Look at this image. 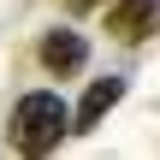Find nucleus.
<instances>
[{
	"label": "nucleus",
	"mask_w": 160,
	"mask_h": 160,
	"mask_svg": "<svg viewBox=\"0 0 160 160\" xmlns=\"http://www.w3.org/2000/svg\"><path fill=\"white\" fill-rule=\"evenodd\" d=\"M65 131H71V107L53 89L18 95V107H12V148L18 154H53L65 142Z\"/></svg>",
	"instance_id": "1"
},
{
	"label": "nucleus",
	"mask_w": 160,
	"mask_h": 160,
	"mask_svg": "<svg viewBox=\"0 0 160 160\" xmlns=\"http://www.w3.org/2000/svg\"><path fill=\"white\" fill-rule=\"evenodd\" d=\"M36 59H42V71H48V77H77V71L89 65V42H83V30L53 24V30H42Z\"/></svg>",
	"instance_id": "2"
},
{
	"label": "nucleus",
	"mask_w": 160,
	"mask_h": 160,
	"mask_svg": "<svg viewBox=\"0 0 160 160\" xmlns=\"http://www.w3.org/2000/svg\"><path fill=\"white\" fill-rule=\"evenodd\" d=\"M119 101H125V77H119V71L89 77V89H83V101H77V113H71V131H77V137H89V131H95Z\"/></svg>",
	"instance_id": "3"
},
{
	"label": "nucleus",
	"mask_w": 160,
	"mask_h": 160,
	"mask_svg": "<svg viewBox=\"0 0 160 160\" xmlns=\"http://www.w3.org/2000/svg\"><path fill=\"white\" fill-rule=\"evenodd\" d=\"M160 30V0H113L107 6V36L113 42H142Z\"/></svg>",
	"instance_id": "4"
},
{
	"label": "nucleus",
	"mask_w": 160,
	"mask_h": 160,
	"mask_svg": "<svg viewBox=\"0 0 160 160\" xmlns=\"http://www.w3.org/2000/svg\"><path fill=\"white\" fill-rule=\"evenodd\" d=\"M65 6H71V12H95L101 0H65Z\"/></svg>",
	"instance_id": "5"
}]
</instances>
